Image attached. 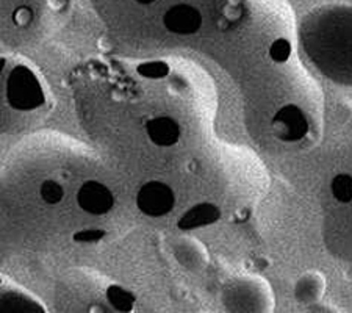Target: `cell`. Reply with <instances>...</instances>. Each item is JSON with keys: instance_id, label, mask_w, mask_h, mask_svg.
Listing matches in <instances>:
<instances>
[{"instance_id": "6da1fadb", "label": "cell", "mask_w": 352, "mask_h": 313, "mask_svg": "<svg viewBox=\"0 0 352 313\" xmlns=\"http://www.w3.org/2000/svg\"><path fill=\"white\" fill-rule=\"evenodd\" d=\"M307 35L315 58L335 78L352 83V7L318 11L309 21Z\"/></svg>"}, {"instance_id": "7a4b0ae2", "label": "cell", "mask_w": 352, "mask_h": 313, "mask_svg": "<svg viewBox=\"0 0 352 313\" xmlns=\"http://www.w3.org/2000/svg\"><path fill=\"white\" fill-rule=\"evenodd\" d=\"M327 195L333 206L337 248L342 257L352 263V136L342 164L329 179Z\"/></svg>"}, {"instance_id": "3957f363", "label": "cell", "mask_w": 352, "mask_h": 313, "mask_svg": "<svg viewBox=\"0 0 352 313\" xmlns=\"http://www.w3.org/2000/svg\"><path fill=\"white\" fill-rule=\"evenodd\" d=\"M7 100L18 111H33L45 104L43 85L27 66H16L7 78Z\"/></svg>"}, {"instance_id": "277c9868", "label": "cell", "mask_w": 352, "mask_h": 313, "mask_svg": "<svg viewBox=\"0 0 352 313\" xmlns=\"http://www.w3.org/2000/svg\"><path fill=\"white\" fill-rule=\"evenodd\" d=\"M204 5L195 0H173L166 2L162 13V25L164 30L177 36H192L202 30L206 13Z\"/></svg>"}, {"instance_id": "5b68a950", "label": "cell", "mask_w": 352, "mask_h": 313, "mask_svg": "<svg viewBox=\"0 0 352 313\" xmlns=\"http://www.w3.org/2000/svg\"><path fill=\"white\" fill-rule=\"evenodd\" d=\"M136 207L147 218H163L174 210L175 195L173 188L163 182H147L136 193Z\"/></svg>"}, {"instance_id": "8992f818", "label": "cell", "mask_w": 352, "mask_h": 313, "mask_svg": "<svg viewBox=\"0 0 352 313\" xmlns=\"http://www.w3.org/2000/svg\"><path fill=\"white\" fill-rule=\"evenodd\" d=\"M77 204L80 210L91 216H104L115 207L116 199L109 186L98 180H87L77 191Z\"/></svg>"}, {"instance_id": "52a82bcc", "label": "cell", "mask_w": 352, "mask_h": 313, "mask_svg": "<svg viewBox=\"0 0 352 313\" xmlns=\"http://www.w3.org/2000/svg\"><path fill=\"white\" fill-rule=\"evenodd\" d=\"M146 135L157 147H173L179 143L182 129L175 119L169 116H157L146 122Z\"/></svg>"}, {"instance_id": "ba28073f", "label": "cell", "mask_w": 352, "mask_h": 313, "mask_svg": "<svg viewBox=\"0 0 352 313\" xmlns=\"http://www.w3.org/2000/svg\"><path fill=\"white\" fill-rule=\"evenodd\" d=\"M219 218L221 210L218 206H214L212 202H201L192 206L188 212L182 216L177 221V229L182 232L202 229V227L214 224Z\"/></svg>"}, {"instance_id": "9c48e42d", "label": "cell", "mask_w": 352, "mask_h": 313, "mask_svg": "<svg viewBox=\"0 0 352 313\" xmlns=\"http://www.w3.org/2000/svg\"><path fill=\"white\" fill-rule=\"evenodd\" d=\"M105 299L113 310L116 312H132L135 307L136 298L132 292H129L127 288L121 285H116V283H111V285L107 287L105 290Z\"/></svg>"}, {"instance_id": "30bf717a", "label": "cell", "mask_w": 352, "mask_h": 313, "mask_svg": "<svg viewBox=\"0 0 352 313\" xmlns=\"http://www.w3.org/2000/svg\"><path fill=\"white\" fill-rule=\"evenodd\" d=\"M136 72L143 78H147V80H163V78H166L171 74V67H169L166 61L151 60L141 63L136 67Z\"/></svg>"}, {"instance_id": "8fae6325", "label": "cell", "mask_w": 352, "mask_h": 313, "mask_svg": "<svg viewBox=\"0 0 352 313\" xmlns=\"http://www.w3.org/2000/svg\"><path fill=\"white\" fill-rule=\"evenodd\" d=\"M39 196L47 206H58L65 197V188L55 180H44L39 186Z\"/></svg>"}, {"instance_id": "7c38bea8", "label": "cell", "mask_w": 352, "mask_h": 313, "mask_svg": "<svg viewBox=\"0 0 352 313\" xmlns=\"http://www.w3.org/2000/svg\"><path fill=\"white\" fill-rule=\"evenodd\" d=\"M104 237H105V232L100 229H85L74 233L72 240L80 244H96L100 240H104Z\"/></svg>"}]
</instances>
